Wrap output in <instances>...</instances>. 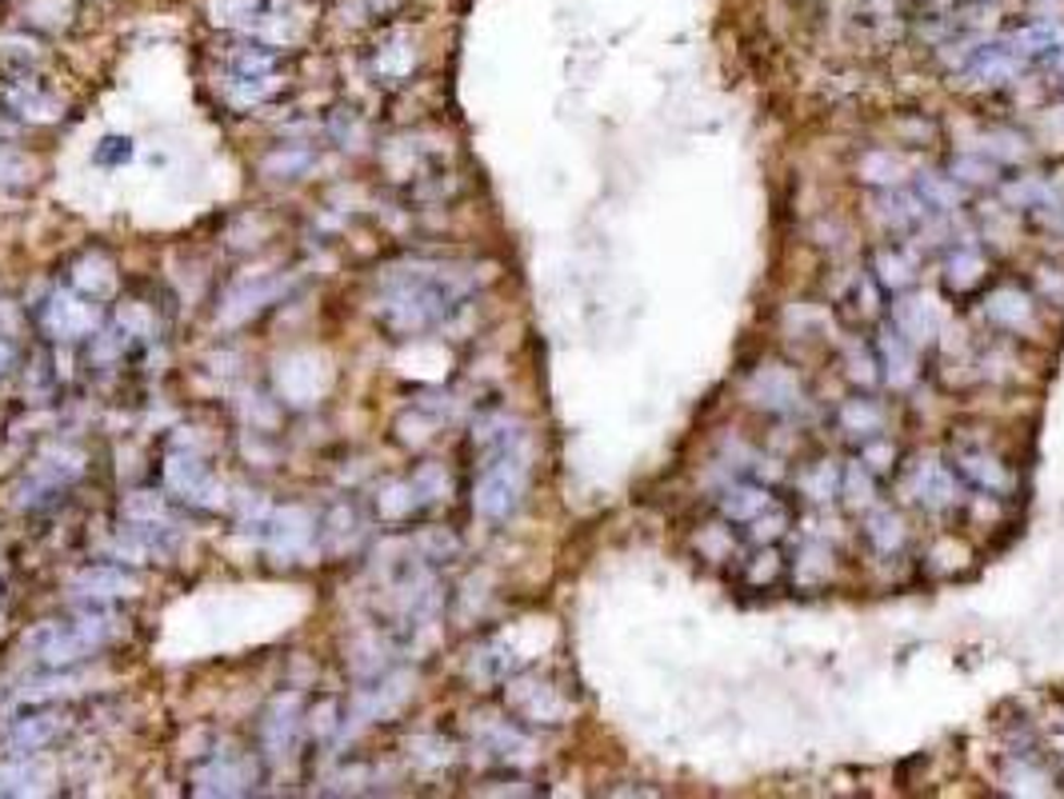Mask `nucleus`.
Masks as SVG:
<instances>
[{
	"instance_id": "nucleus-1",
	"label": "nucleus",
	"mask_w": 1064,
	"mask_h": 799,
	"mask_svg": "<svg viewBox=\"0 0 1064 799\" xmlns=\"http://www.w3.org/2000/svg\"><path fill=\"white\" fill-rule=\"evenodd\" d=\"M1020 68H1025V57L1013 49V40L973 45V52H968L965 64H961V73L973 76L977 85H1009Z\"/></svg>"
},
{
	"instance_id": "nucleus-2",
	"label": "nucleus",
	"mask_w": 1064,
	"mask_h": 799,
	"mask_svg": "<svg viewBox=\"0 0 1064 799\" xmlns=\"http://www.w3.org/2000/svg\"><path fill=\"white\" fill-rule=\"evenodd\" d=\"M744 396L756 408H768V412H792V408L801 404V384H796V376L789 369L765 364V369H756L744 380Z\"/></svg>"
},
{
	"instance_id": "nucleus-3",
	"label": "nucleus",
	"mask_w": 1064,
	"mask_h": 799,
	"mask_svg": "<svg viewBox=\"0 0 1064 799\" xmlns=\"http://www.w3.org/2000/svg\"><path fill=\"white\" fill-rule=\"evenodd\" d=\"M908 492H913L928 512H944V508L956 504V479L944 464L925 460V464L913 472V479H908Z\"/></svg>"
},
{
	"instance_id": "nucleus-4",
	"label": "nucleus",
	"mask_w": 1064,
	"mask_h": 799,
	"mask_svg": "<svg viewBox=\"0 0 1064 799\" xmlns=\"http://www.w3.org/2000/svg\"><path fill=\"white\" fill-rule=\"evenodd\" d=\"M961 472H965L977 488L985 492H1013V476H1009V467L989 452H965L961 455Z\"/></svg>"
},
{
	"instance_id": "nucleus-5",
	"label": "nucleus",
	"mask_w": 1064,
	"mask_h": 799,
	"mask_svg": "<svg viewBox=\"0 0 1064 799\" xmlns=\"http://www.w3.org/2000/svg\"><path fill=\"white\" fill-rule=\"evenodd\" d=\"M896 324H901V333L908 345H928L932 333H937V316H932V304H928L925 296H908L896 304Z\"/></svg>"
},
{
	"instance_id": "nucleus-6",
	"label": "nucleus",
	"mask_w": 1064,
	"mask_h": 799,
	"mask_svg": "<svg viewBox=\"0 0 1064 799\" xmlns=\"http://www.w3.org/2000/svg\"><path fill=\"white\" fill-rule=\"evenodd\" d=\"M877 348H880V364H884V376H889L892 388H904V384H913L916 360H913V352L904 348V336L880 333L877 336Z\"/></svg>"
},
{
	"instance_id": "nucleus-7",
	"label": "nucleus",
	"mask_w": 1064,
	"mask_h": 799,
	"mask_svg": "<svg viewBox=\"0 0 1064 799\" xmlns=\"http://www.w3.org/2000/svg\"><path fill=\"white\" fill-rule=\"evenodd\" d=\"M992 324H1001V328H1025L1028 320H1032V300H1028L1020 288H1001V292L989 296V304H985Z\"/></svg>"
},
{
	"instance_id": "nucleus-8",
	"label": "nucleus",
	"mask_w": 1064,
	"mask_h": 799,
	"mask_svg": "<svg viewBox=\"0 0 1064 799\" xmlns=\"http://www.w3.org/2000/svg\"><path fill=\"white\" fill-rule=\"evenodd\" d=\"M720 508L729 520H756L768 508V496L765 488H753V484H729L720 496Z\"/></svg>"
},
{
	"instance_id": "nucleus-9",
	"label": "nucleus",
	"mask_w": 1064,
	"mask_h": 799,
	"mask_svg": "<svg viewBox=\"0 0 1064 799\" xmlns=\"http://www.w3.org/2000/svg\"><path fill=\"white\" fill-rule=\"evenodd\" d=\"M868 540L877 552H896L904 544V520L889 508H873L868 512Z\"/></svg>"
},
{
	"instance_id": "nucleus-10",
	"label": "nucleus",
	"mask_w": 1064,
	"mask_h": 799,
	"mask_svg": "<svg viewBox=\"0 0 1064 799\" xmlns=\"http://www.w3.org/2000/svg\"><path fill=\"white\" fill-rule=\"evenodd\" d=\"M961 185H956L953 176H937V173H928V176H920V200H925L928 209H937V212H953L956 204H961Z\"/></svg>"
},
{
	"instance_id": "nucleus-11",
	"label": "nucleus",
	"mask_w": 1064,
	"mask_h": 799,
	"mask_svg": "<svg viewBox=\"0 0 1064 799\" xmlns=\"http://www.w3.org/2000/svg\"><path fill=\"white\" fill-rule=\"evenodd\" d=\"M1013 40V49L1025 57V61H1032V57H1049L1056 45H1061V28H1052V25H1032V28H1020L1016 37H1009Z\"/></svg>"
},
{
	"instance_id": "nucleus-12",
	"label": "nucleus",
	"mask_w": 1064,
	"mask_h": 799,
	"mask_svg": "<svg viewBox=\"0 0 1064 799\" xmlns=\"http://www.w3.org/2000/svg\"><path fill=\"white\" fill-rule=\"evenodd\" d=\"M1004 200H1009V204H1025V209H1052V204H1056V192H1052L1044 180H1037V176H1025L1020 185L1004 188Z\"/></svg>"
},
{
	"instance_id": "nucleus-13",
	"label": "nucleus",
	"mask_w": 1064,
	"mask_h": 799,
	"mask_svg": "<svg viewBox=\"0 0 1064 799\" xmlns=\"http://www.w3.org/2000/svg\"><path fill=\"white\" fill-rule=\"evenodd\" d=\"M801 488H805V496H813V500H832V496L841 492V467L832 464V460H825V464H817L813 472H805V479H801Z\"/></svg>"
},
{
	"instance_id": "nucleus-14",
	"label": "nucleus",
	"mask_w": 1064,
	"mask_h": 799,
	"mask_svg": "<svg viewBox=\"0 0 1064 799\" xmlns=\"http://www.w3.org/2000/svg\"><path fill=\"white\" fill-rule=\"evenodd\" d=\"M829 576H832V552L825 548V544H805L796 579H801V584H825Z\"/></svg>"
},
{
	"instance_id": "nucleus-15",
	"label": "nucleus",
	"mask_w": 1064,
	"mask_h": 799,
	"mask_svg": "<svg viewBox=\"0 0 1064 799\" xmlns=\"http://www.w3.org/2000/svg\"><path fill=\"white\" fill-rule=\"evenodd\" d=\"M841 496L849 508H873V476L861 464H853L841 476Z\"/></svg>"
},
{
	"instance_id": "nucleus-16",
	"label": "nucleus",
	"mask_w": 1064,
	"mask_h": 799,
	"mask_svg": "<svg viewBox=\"0 0 1064 799\" xmlns=\"http://www.w3.org/2000/svg\"><path fill=\"white\" fill-rule=\"evenodd\" d=\"M841 424H844V432L873 436V432L880 428V408H873L868 400H853V404L841 408Z\"/></svg>"
},
{
	"instance_id": "nucleus-17",
	"label": "nucleus",
	"mask_w": 1064,
	"mask_h": 799,
	"mask_svg": "<svg viewBox=\"0 0 1064 799\" xmlns=\"http://www.w3.org/2000/svg\"><path fill=\"white\" fill-rule=\"evenodd\" d=\"M877 276L889 288H904V284L913 280V264L901 252H877Z\"/></svg>"
},
{
	"instance_id": "nucleus-18",
	"label": "nucleus",
	"mask_w": 1064,
	"mask_h": 799,
	"mask_svg": "<svg viewBox=\"0 0 1064 799\" xmlns=\"http://www.w3.org/2000/svg\"><path fill=\"white\" fill-rule=\"evenodd\" d=\"M992 176H997V168H992L989 160H980V157H956V164H953V180H956V185L980 188V185H989Z\"/></svg>"
},
{
	"instance_id": "nucleus-19",
	"label": "nucleus",
	"mask_w": 1064,
	"mask_h": 799,
	"mask_svg": "<svg viewBox=\"0 0 1064 799\" xmlns=\"http://www.w3.org/2000/svg\"><path fill=\"white\" fill-rule=\"evenodd\" d=\"M980 272H985V260L977 252H956L949 260V280H953V288H973L980 280Z\"/></svg>"
},
{
	"instance_id": "nucleus-20",
	"label": "nucleus",
	"mask_w": 1064,
	"mask_h": 799,
	"mask_svg": "<svg viewBox=\"0 0 1064 799\" xmlns=\"http://www.w3.org/2000/svg\"><path fill=\"white\" fill-rule=\"evenodd\" d=\"M880 209H884V221L892 224H913L920 221V200L916 197H904V192H892V197L880 200Z\"/></svg>"
},
{
	"instance_id": "nucleus-21",
	"label": "nucleus",
	"mask_w": 1064,
	"mask_h": 799,
	"mask_svg": "<svg viewBox=\"0 0 1064 799\" xmlns=\"http://www.w3.org/2000/svg\"><path fill=\"white\" fill-rule=\"evenodd\" d=\"M985 148H989L992 157H1001L1004 164L1025 160V140H1020L1016 133H989V136H985Z\"/></svg>"
},
{
	"instance_id": "nucleus-22",
	"label": "nucleus",
	"mask_w": 1064,
	"mask_h": 799,
	"mask_svg": "<svg viewBox=\"0 0 1064 799\" xmlns=\"http://www.w3.org/2000/svg\"><path fill=\"white\" fill-rule=\"evenodd\" d=\"M696 552L708 555V560H729L732 555V536L725 528H705L696 536Z\"/></svg>"
},
{
	"instance_id": "nucleus-23",
	"label": "nucleus",
	"mask_w": 1064,
	"mask_h": 799,
	"mask_svg": "<svg viewBox=\"0 0 1064 799\" xmlns=\"http://www.w3.org/2000/svg\"><path fill=\"white\" fill-rule=\"evenodd\" d=\"M865 180H877V185H892L896 176H904V164L896 157H884V152H877V157H868L865 160Z\"/></svg>"
},
{
	"instance_id": "nucleus-24",
	"label": "nucleus",
	"mask_w": 1064,
	"mask_h": 799,
	"mask_svg": "<svg viewBox=\"0 0 1064 799\" xmlns=\"http://www.w3.org/2000/svg\"><path fill=\"white\" fill-rule=\"evenodd\" d=\"M780 528H784V516H780V512H768V516L760 512V516L753 520V540L768 544L772 536H780Z\"/></svg>"
},
{
	"instance_id": "nucleus-25",
	"label": "nucleus",
	"mask_w": 1064,
	"mask_h": 799,
	"mask_svg": "<svg viewBox=\"0 0 1064 799\" xmlns=\"http://www.w3.org/2000/svg\"><path fill=\"white\" fill-rule=\"evenodd\" d=\"M1004 779H1009V787L1013 791H1040V775L1037 772H1028V767H1016V763H1009V772H1004Z\"/></svg>"
},
{
	"instance_id": "nucleus-26",
	"label": "nucleus",
	"mask_w": 1064,
	"mask_h": 799,
	"mask_svg": "<svg viewBox=\"0 0 1064 799\" xmlns=\"http://www.w3.org/2000/svg\"><path fill=\"white\" fill-rule=\"evenodd\" d=\"M849 364H853V380H861V384H873V380H877L873 357H865L861 348H849Z\"/></svg>"
},
{
	"instance_id": "nucleus-27",
	"label": "nucleus",
	"mask_w": 1064,
	"mask_h": 799,
	"mask_svg": "<svg viewBox=\"0 0 1064 799\" xmlns=\"http://www.w3.org/2000/svg\"><path fill=\"white\" fill-rule=\"evenodd\" d=\"M772 576H777V555L772 552H765L760 555V564L748 567V579H753V584H768Z\"/></svg>"
},
{
	"instance_id": "nucleus-28",
	"label": "nucleus",
	"mask_w": 1064,
	"mask_h": 799,
	"mask_svg": "<svg viewBox=\"0 0 1064 799\" xmlns=\"http://www.w3.org/2000/svg\"><path fill=\"white\" fill-rule=\"evenodd\" d=\"M865 460H868V464H873V467H877V472H884V467L892 464V448H889V444H868Z\"/></svg>"
},
{
	"instance_id": "nucleus-29",
	"label": "nucleus",
	"mask_w": 1064,
	"mask_h": 799,
	"mask_svg": "<svg viewBox=\"0 0 1064 799\" xmlns=\"http://www.w3.org/2000/svg\"><path fill=\"white\" fill-rule=\"evenodd\" d=\"M1040 288H1044V292H1052V296H1061V300H1064V280H1061V276L1044 272V276H1040Z\"/></svg>"
}]
</instances>
